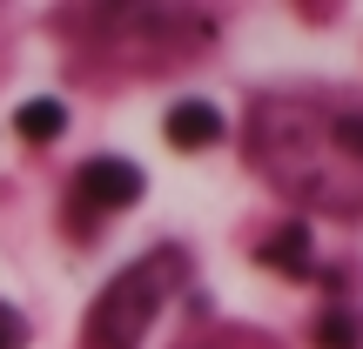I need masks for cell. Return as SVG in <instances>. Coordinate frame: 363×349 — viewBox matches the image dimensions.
I'll list each match as a JSON object with an SVG mask.
<instances>
[{
	"label": "cell",
	"instance_id": "cell-1",
	"mask_svg": "<svg viewBox=\"0 0 363 349\" xmlns=\"http://www.w3.org/2000/svg\"><path fill=\"white\" fill-rule=\"evenodd\" d=\"M175 282H182V256L175 248H155L148 262L121 269L115 282L101 289V302L88 309V349H135Z\"/></svg>",
	"mask_w": 363,
	"mask_h": 349
},
{
	"label": "cell",
	"instance_id": "cell-2",
	"mask_svg": "<svg viewBox=\"0 0 363 349\" xmlns=\"http://www.w3.org/2000/svg\"><path fill=\"white\" fill-rule=\"evenodd\" d=\"M142 188H148V175L135 161H121V155H94L74 175V195L88 208H128V202H142Z\"/></svg>",
	"mask_w": 363,
	"mask_h": 349
},
{
	"label": "cell",
	"instance_id": "cell-3",
	"mask_svg": "<svg viewBox=\"0 0 363 349\" xmlns=\"http://www.w3.org/2000/svg\"><path fill=\"white\" fill-rule=\"evenodd\" d=\"M262 256V269H276V275H310L316 269V256H310V229L303 222H283V229L269 235V242L256 248Z\"/></svg>",
	"mask_w": 363,
	"mask_h": 349
},
{
	"label": "cell",
	"instance_id": "cell-4",
	"mask_svg": "<svg viewBox=\"0 0 363 349\" xmlns=\"http://www.w3.org/2000/svg\"><path fill=\"white\" fill-rule=\"evenodd\" d=\"M162 128H169L175 148H208V142H222V115H216L208 101H175Z\"/></svg>",
	"mask_w": 363,
	"mask_h": 349
},
{
	"label": "cell",
	"instance_id": "cell-5",
	"mask_svg": "<svg viewBox=\"0 0 363 349\" xmlns=\"http://www.w3.org/2000/svg\"><path fill=\"white\" fill-rule=\"evenodd\" d=\"M61 128H67V108L48 101V94L27 101L21 115H13V135H21V142H61Z\"/></svg>",
	"mask_w": 363,
	"mask_h": 349
},
{
	"label": "cell",
	"instance_id": "cell-6",
	"mask_svg": "<svg viewBox=\"0 0 363 349\" xmlns=\"http://www.w3.org/2000/svg\"><path fill=\"white\" fill-rule=\"evenodd\" d=\"M316 343H323V349H363V323L350 309H330L323 323H316Z\"/></svg>",
	"mask_w": 363,
	"mask_h": 349
},
{
	"label": "cell",
	"instance_id": "cell-7",
	"mask_svg": "<svg viewBox=\"0 0 363 349\" xmlns=\"http://www.w3.org/2000/svg\"><path fill=\"white\" fill-rule=\"evenodd\" d=\"M21 343H27V316L13 302H0V349H21Z\"/></svg>",
	"mask_w": 363,
	"mask_h": 349
}]
</instances>
